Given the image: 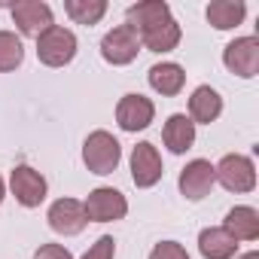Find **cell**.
<instances>
[{"label": "cell", "instance_id": "cell-14", "mask_svg": "<svg viewBox=\"0 0 259 259\" xmlns=\"http://www.w3.org/2000/svg\"><path fill=\"white\" fill-rule=\"evenodd\" d=\"M223 229L235 241H256L259 238V213H256V207H247V204L232 207L226 213V220H223Z\"/></svg>", "mask_w": 259, "mask_h": 259}, {"label": "cell", "instance_id": "cell-16", "mask_svg": "<svg viewBox=\"0 0 259 259\" xmlns=\"http://www.w3.org/2000/svg\"><path fill=\"white\" fill-rule=\"evenodd\" d=\"M168 16H171V7L165 4V0H141V4L128 7V13H125L128 28H135L138 34H141L144 28H153V25L165 22Z\"/></svg>", "mask_w": 259, "mask_h": 259}, {"label": "cell", "instance_id": "cell-15", "mask_svg": "<svg viewBox=\"0 0 259 259\" xmlns=\"http://www.w3.org/2000/svg\"><path fill=\"white\" fill-rule=\"evenodd\" d=\"M138 37H141V46H147L150 52H171L180 43V25L168 16L165 22H159L153 28H144Z\"/></svg>", "mask_w": 259, "mask_h": 259}, {"label": "cell", "instance_id": "cell-3", "mask_svg": "<svg viewBox=\"0 0 259 259\" xmlns=\"http://www.w3.org/2000/svg\"><path fill=\"white\" fill-rule=\"evenodd\" d=\"M138 52H141V37H138L135 28H128V25H119V28L107 31L104 40H101V55H104V61H107V64H116V67L132 64V61L138 58Z\"/></svg>", "mask_w": 259, "mask_h": 259}, {"label": "cell", "instance_id": "cell-21", "mask_svg": "<svg viewBox=\"0 0 259 259\" xmlns=\"http://www.w3.org/2000/svg\"><path fill=\"white\" fill-rule=\"evenodd\" d=\"M64 13L76 25H98L107 13V0H64Z\"/></svg>", "mask_w": 259, "mask_h": 259}, {"label": "cell", "instance_id": "cell-18", "mask_svg": "<svg viewBox=\"0 0 259 259\" xmlns=\"http://www.w3.org/2000/svg\"><path fill=\"white\" fill-rule=\"evenodd\" d=\"M220 113H223V98H220V92L210 89V85H198V89L192 92V98H189V119L210 125Z\"/></svg>", "mask_w": 259, "mask_h": 259}, {"label": "cell", "instance_id": "cell-22", "mask_svg": "<svg viewBox=\"0 0 259 259\" xmlns=\"http://www.w3.org/2000/svg\"><path fill=\"white\" fill-rule=\"evenodd\" d=\"M25 58V46L13 31H0V73H10L22 64Z\"/></svg>", "mask_w": 259, "mask_h": 259}, {"label": "cell", "instance_id": "cell-1", "mask_svg": "<svg viewBox=\"0 0 259 259\" xmlns=\"http://www.w3.org/2000/svg\"><path fill=\"white\" fill-rule=\"evenodd\" d=\"M122 159V147L110 132H92L82 144V162L92 174H113L119 168Z\"/></svg>", "mask_w": 259, "mask_h": 259}, {"label": "cell", "instance_id": "cell-9", "mask_svg": "<svg viewBox=\"0 0 259 259\" xmlns=\"http://www.w3.org/2000/svg\"><path fill=\"white\" fill-rule=\"evenodd\" d=\"M153 116H156V107L144 95H122V101L116 104V122L122 132H144L153 122Z\"/></svg>", "mask_w": 259, "mask_h": 259}, {"label": "cell", "instance_id": "cell-20", "mask_svg": "<svg viewBox=\"0 0 259 259\" xmlns=\"http://www.w3.org/2000/svg\"><path fill=\"white\" fill-rule=\"evenodd\" d=\"M244 16H247L244 0H213V4H207V22L217 31L238 28L244 22Z\"/></svg>", "mask_w": 259, "mask_h": 259}, {"label": "cell", "instance_id": "cell-8", "mask_svg": "<svg viewBox=\"0 0 259 259\" xmlns=\"http://www.w3.org/2000/svg\"><path fill=\"white\" fill-rule=\"evenodd\" d=\"M13 22L19 25V31L25 37H40L55 25L52 10L43 0H19V4H13Z\"/></svg>", "mask_w": 259, "mask_h": 259}, {"label": "cell", "instance_id": "cell-12", "mask_svg": "<svg viewBox=\"0 0 259 259\" xmlns=\"http://www.w3.org/2000/svg\"><path fill=\"white\" fill-rule=\"evenodd\" d=\"M217 177H213V165L207 159H195L180 171V192L189 201H201L204 195H210Z\"/></svg>", "mask_w": 259, "mask_h": 259}, {"label": "cell", "instance_id": "cell-5", "mask_svg": "<svg viewBox=\"0 0 259 259\" xmlns=\"http://www.w3.org/2000/svg\"><path fill=\"white\" fill-rule=\"evenodd\" d=\"M85 207V217L89 223H113V220H122L128 213V201L119 189H110V186H101V189H92L89 198L82 201Z\"/></svg>", "mask_w": 259, "mask_h": 259}, {"label": "cell", "instance_id": "cell-24", "mask_svg": "<svg viewBox=\"0 0 259 259\" xmlns=\"http://www.w3.org/2000/svg\"><path fill=\"white\" fill-rule=\"evenodd\" d=\"M113 253H116V241H113L110 235H101V238L89 247V253H85L82 259H113Z\"/></svg>", "mask_w": 259, "mask_h": 259}, {"label": "cell", "instance_id": "cell-23", "mask_svg": "<svg viewBox=\"0 0 259 259\" xmlns=\"http://www.w3.org/2000/svg\"><path fill=\"white\" fill-rule=\"evenodd\" d=\"M150 259H189V253H186L183 244H177V241H162V244L153 247Z\"/></svg>", "mask_w": 259, "mask_h": 259}, {"label": "cell", "instance_id": "cell-7", "mask_svg": "<svg viewBox=\"0 0 259 259\" xmlns=\"http://www.w3.org/2000/svg\"><path fill=\"white\" fill-rule=\"evenodd\" d=\"M10 186L22 207H40L46 201V177L40 171H34L31 165H19L10 174Z\"/></svg>", "mask_w": 259, "mask_h": 259}, {"label": "cell", "instance_id": "cell-2", "mask_svg": "<svg viewBox=\"0 0 259 259\" xmlns=\"http://www.w3.org/2000/svg\"><path fill=\"white\" fill-rule=\"evenodd\" d=\"M76 55V37L73 31L61 28V25H52L46 34L37 37V58L46 64V67H64L70 64Z\"/></svg>", "mask_w": 259, "mask_h": 259}, {"label": "cell", "instance_id": "cell-17", "mask_svg": "<svg viewBox=\"0 0 259 259\" xmlns=\"http://www.w3.org/2000/svg\"><path fill=\"white\" fill-rule=\"evenodd\" d=\"M147 76H150V85H153L159 95H165V98H174V95H180V92H183V82H186V73H183V67H180V64H174V61L153 64Z\"/></svg>", "mask_w": 259, "mask_h": 259}, {"label": "cell", "instance_id": "cell-13", "mask_svg": "<svg viewBox=\"0 0 259 259\" xmlns=\"http://www.w3.org/2000/svg\"><path fill=\"white\" fill-rule=\"evenodd\" d=\"M162 141H165V147H168L174 156L186 153V150L195 144V122H192L186 113H174V116L165 122V128H162Z\"/></svg>", "mask_w": 259, "mask_h": 259}, {"label": "cell", "instance_id": "cell-25", "mask_svg": "<svg viewBox=\"0 0 259 259\" xmlns=\"http://www.w3.org/2000/svg\"><path fill=\"white\" fill-rule=\"evenodd\" d=\"M34 259H73V256H70V250L61 247V244H43Z\"/></svg>", "mask_w": 259, "mask_h": 259}, {"label": "cell", "instance_id": "cell-11", "mask_svg": "<svg viewBox=\"0 0 259 259\" xmlns=\"http://www.w3.org/2000/svg\"><path fill=\"white\" fill-rule=\"evenodd\" d=\"M162 156H159V150L153 147V144H138L135 147V153H132V180H135V186H141V189H150V186H156L159 180H162Z\"/></svg>", "mask_w": 259, "mask_h": 259}, {"label": "cell", "instance_id": "cell-19", "mask_svg": "<svg viewBox=\"0 0 259 259\" xmlns=\"http://www.w3.org/2000/svg\"><path fill=\"white\" fill-rule=\"evenodd\" d=\"M198 250L204 259H232L238 253V241L220 226V229H204L198 235Z\"/></svg>", "mask_w": 259, "mask_h": 259}, {"label": "cell", "instance_id": "cell-10", "mask_svg": "<svg viewBox=\"0 0 259 259\" xmlns=\"http://www.w3.org/2000/svg\"><path fill=\"white\" fill-rule=\"evenodd\" d=\"M49 226H52V232H58V235H64V238H70V235H79L82 229H85V223H89V217H85V207H82V201H76V198H58L52 207H49Z\"/></svg>", "mask_w": 259, "mask_h": 259}, {"label": "cell", "instance_id": "cell-4", "mask_svg": "<svg viewBox=\"0 0 259 259\" xmlns=\"http://www.w3.org/2000/svg\"><path fill=\"white\" fill-rule=\"evenodd\" d=\"M213 177L229 189V192H250L256 186V168L247 156H223L220 165H213Z\"/></svg>", "mask_w": 259, "mask_h": 259}, {"label": "cell", "instance_id": "cell-27", "mask_svg": "<svg viewBox=\"0 0 259 259\" xmlns=\"http://www.w3.org/2000/svg\"><path fill=\"white\" fill-rule=\"evenodd\" d=\"M0 201H4V177H0Z\"/></svg>", "mask_w": 259, "mask_h": 259}, {"label": "cell", "instance_id": "cell-6", "mask_svg": "<svg viewBox=\"0 0 259 259\" xmlns=\"http://www.w3.org/2000/svg\"><path fill=\"white\" fill-rule=\"evenodd\" d=\"M223 64L241 76V79H250L259 73V40L256 37H238L226 46L223 52Z\"/></svg>", "mask_w": 259, "mask_h": 259}, {"label": "cell", "instance_id": "cell-26", "mask_svg": "<svg viewBox=\"0 0 259 259\" xmlns=\"http://www.w3.org/2000/svg\"><path fill=\"white\" fill-rule=\"evenodd\" d=\"M241 259H259V253H256V250H250V253H244Z\"/></svg>", "mask_w": 259, "mask_h": 259}]
</instances>
